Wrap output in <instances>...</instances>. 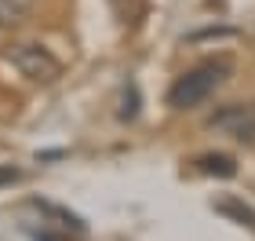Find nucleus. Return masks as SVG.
<instances>
[{"instance_id": "8", "label": "nucleus", "mask_w": 255, "mask_h": 241, "mask_svg": "<svg viewBox=\"0 0 255 241\" xmlns=\"http://www.w3.org/2000/svg\"><path fill=\"white\" fill-rule=\"evenodd\" d=\"M0 179H7V183H15V179H22V172H15V168H7V172H0Z\"/></svg>"}, {"instance_id": "6", "label": "nucleus", "mask_w": 255, "mask_h": 241, "mask_svg": "<svg viewBox=\"0 0 255 241\" xmlns=\"http://www.w3.org/2000/svg\"><path fill=\"white\" fill-rule=\"evenodd\" d=\"M117 117L121 121H135L138 117V88L128 80L124 84V95H121V110H117Z\"/></svg>"}, {"instance_id": "7", "label": "nucleus", "mask_w": 255, "mask_h": 241, "mask_svg": "<svg viewBox=\"0 0 255 241\" xmlns=\"http://www.w3.org/2000/svg\"><path fill=\"white\" fill-rule=\"evenodd\" d=\"M215 209H219V212H226V216H234V220H241V223H248L252 231H255V212H252V209H245L241 201H230V198H226V201H219Z\"/></svg>"}, {"instance_id": "4", "label": "nucleus", "mask_w": 255, "mask_h": 241, "mask_svg": "<svg viewBox=\"0 0 255 241\" xmlns=\"http://www.w3.org/2000/svg\"><path fill=\"white\" fill-rule=\"evenodd\" d=\"M193 165H197V172H204V176H219V179H234L237 176V161L230 154H201Z\"/></svg>"}, {"instance_id": "2", "label": "nucleus", "mask_w": 255, "mask_h": 241, "mask_svg": "<svg viewBox=\"0 0 255 241\" xmlns=\"http://www.w3.org/2000/svg\"><path fill=\"white\" fill-rule=\"evenodd\" d=\"M4 59L15 66V70L33 80V84H55L62 77V62L44 48V44H33V40H22V44H11L4 51Z\"/></svg>"}, {"instance_id": "1", "label": "nucleus", "mask_w": 255, "mask_h": 241, "mask_svg": "<svg viewBox=\"0 0 255 241\" xmlns=\"http://www.w3.org/2000/svg\"><path fill=\"white\" fill-rule=\"evenodd\" d=\"M230 73H234V62H230L226 55L204 59V62L190 66L186 73H179L175 80H171L164 102H168L171 110H193V106H201V102L212 99L215 91L230 80Z\"/></svg>"}, {"instance_id": "3", "label": "nucleus", "mask_w": 255, "mask_h": 241, "mask_svg": "<svg viewBox=\"0 0 255 241\" xmlns=\"http://www.w3.org/2000/svg\"><path fill=\"white\" fill-rule=\"evenodd\" d=\"M208 128L223 132L230 139L255 143V102H226L208 117Z\"/></svg>"}, {"instance_id": "5", "label": "nucleus", "mask_w": 255, "mask_h": 241, "mask_svg": "<svg viewBox=\"0 0 255 241\" xmlns=\"http://www.w3.org/2000/svg\"><path fill=\"white\" fill-rule=\"evenodd\" d=\"M33 7H37V0H0V33L22 26Z\"/></svg>"}]
</instances>
